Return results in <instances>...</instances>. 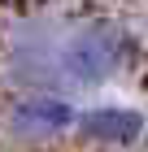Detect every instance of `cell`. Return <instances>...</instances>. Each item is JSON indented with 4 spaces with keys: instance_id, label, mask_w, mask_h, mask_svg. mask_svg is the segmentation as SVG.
Masks as SVG:
<instances>
[{
    "instance_id": "6da1fadb",
    "label": "cell",
    "mask_w": 148,
    "mask_h": 152,
    "mask_svg": "<svg viewBox=\"0 0 148 152\" xmlns=\"http://www.w3.org/2000/svg\"><path fill=\"white\" fill-rule=\"evenodd\" d=\"M131 57V39L113 22H79L52 39H13L18 78H57L70 87H96L113 78Z\"/></svg>"
},
{
    "instance_id": "7a4b0ae2",
    "label": "cell",
    "mask_w": 148,
    "mask_h": 152,
    "mask_svg": "<svg viewBox=\"0 0 148 152\" xmlns=\"http://www.w3.org/2000/svg\"><path fill=\"white\" fill-rule=\"evenodd\" d=\"M74 122H79V109L61 91H48V87H35L4 109V135L22 148H44V143L66 139Z\"/></svg>"
},
{
    "instance_id": "3957f363",
    "label": "cell",
    "mask_w": 148,
    "mask_h": 152,
    "mask_svg": "<svg viewBox=\"0 0 148 152\" xmlns=\"http://www.w3.org/2000/svg\"><path fill=\"white\" fill-rule=\"evenodd\" d=\"M144 126H148L144 113L131 104H91V109H79L74 135L96 148H131L144 135Z\"/></svg>"
}]
</instances>
